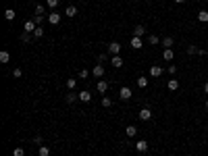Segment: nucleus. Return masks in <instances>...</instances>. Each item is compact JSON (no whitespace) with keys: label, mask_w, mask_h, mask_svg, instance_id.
I'll return each mask as SVG.
<instances>
[{"label":"nucleus","mask_w":208,"mask_h":156,"mask_svg":"<svg viewBox=\"0 0 208 156\" xmlns=\"http://www.w3.org/2000/svg\"><path fill=\"white\" fill-rule=\"evenodd\" d=\"M35 27H38V25H35V21H34V19H27V21H25V25H23L25 34H34Z\"/></svg>","instance_id":"f257e3e1"},{"label":"nucleus","mask_w":208,"mask_h":156,"mask_svg":"<svg viewBox=\"0 0 208 156\" xmlns=\"http://www.w3.org/2000/svg\"><path fill=\"white\" fill-rule=\"evenodd\" d=\"M139 119H142V121H150V119H152V110L148 108V106H146V108H142L139 110Z\"/></svg>","instance_id":"f03ea898"},{"label":"nucleus","mask_w":208,"mask_h":156,"mask_svg":"<svg viewBox=\"0 0 208 156\" xmlns=\"http://www.w3.org/2000/svg\"><path fill=\"white\" fill-rule=\"evenodd\" d=\"M108 52H111L112 56H117L119 52H121V44H119V42H111V44H108Z\"/></svg>","instance_id":"7ed1b4c3"},{"label":"nucleus","mask_w":208,"mask_h":156,"mask_svg":"<svg viewBox=\"0 0 208 156\" xmlns=\"http://www.w3.org/2000/svg\"><path fill=\"white\" fill-rule=\"evenodd\" d=\"M119 96H121V100H129V98H131L133 96V92L129 88H127V85H125V88H121V92H119Z\"/></svg>","instance_id":"20e7f679"},{"label":"nucleus","mask_w":208,"mask_h":156,"mask_svg":"<svg viewBox=\"0 0 208 156\" xmlns=\"http://www.w3.org/2000/svg\"><path fill=\"white\" fill-rule=\"evenodd\" d=\"M111 65H112V67H115V69H119V67H123V58H121V56H112V58H111Z\"/></svg>","instance_id":"39448f33"},{"label":"nucleus","mask_w":208,"mask_h":156,"mask_svg":"<svg viewBox=\"0 0 208 156\" xmlns=\"http://www.w3.org/2000/svg\"><path fill=\"white\" fill-rule=\"evenodd\" d=\"M79 100H81V102H90L92 100V94L88 92V89H81V92H79Z\"/></svg>","instance_id":"423d86ee"},{"label":"nucleus","mask_w":208,"mask_h":156,"mask_svg":"<svg viewBox=\"0 0 208 156\" xmlns=\"http://www.w3.org/2000/svg\"><path fill=\"white\" fill-rule=\"evenodd\" d=\"M144 34H146V27H144V25H135V27H133V35H135V38H142Z\"/></svg>","instance_id":"0eeeda50"},{"label":"nucleus","mask_w":208,"mask_h":156,"mask_svg":"<svg viewBox=\"0 0 208 156\" xmlns=\"http://www.w3.org/2000/svg\"><path fill=\"white\" fill-rule=\"evenodd\" d=\"M142 46H144V42H142V38H135V35H133V38H131V48L139 50Z\"/></svg>","instance_id":"6e6552de"},{"label":"nucleus","mask_w":208,"mask_h":156,"mask_svg":"<svg viewBox=\"0 0 208 156\" xmlns=\"http://www.w3.org/2000/svg\"><path fill=\"white\" fill-rule=\"evenodd\" d=\"M96 89L100 92V94H104V92L108 89V81H104V79H102V81H98L96 83Z\"/></svg>","instance_id":"1a4fd4ad"},{"label":"nucleus","mask_w":208,"mask_h":156,"mask_svg":"<svg viewBox=\"0 0 208 156\" xmlns=\"http://www.w3.org/2000/svg\"><path fill=\"white\" fill-rule=\"evenodd\" d=\"M135 150H138V152H146V150H148V142H146V140H139V142L135 144Z\"/></svg>","instance_id":"9d476101"},{"label":"nucleus","mask_w":208,"mask_h":156,"mask_svg":"<svg viewBox=\"0 0 208 156\" xmlns=\"http://www.w3.org/2000/svg\"><path fill=\"white\" fill-rule=\"evenodd\" d=\"M187 54H206V50H200L196 46H187Z\"/></svg>","instance_id":"9b49d317"},{"label":"nucleus","mask_w":208,"mask_h":156,"mask_svg":"<svg viewBox=\"0 0 208 156\" xmlns=\"http://www.w3.org/2000/svg\"><path fill=\"white\" fill-rule=\"evenodd\" d=\"M48 21H50V25H56V23L61 21V13H50Z\"/></svg>","instance_id":"f8f14e48"},{"label":"nucleus","mask_w":208,"mask_h":156,"mask_svg":"<svg viewBox=\"0 0 208 156\" xmlns=\"http://www.w3.org/2000/svg\"><path fill=\"white\" fill-rule=\"evenodd\" d=\"M92 73H94V77H102L104 75V67L102 65H96V67L92 69Z\"/></svg>","instance_id":"ddd939ff"},{"label":"nucleus","mask_w":208,"mask_h":156,"mask_svg":"<svg viewBox=\"0 0 208 156\" xmlns=\"http://www.w3.org/2000/svg\"><path fill=\"white\" fill-rule=\"evenodd\" d=\"M65 15H67V17H75V15H77V7H73V4L67 7V8H65Z\"/></svg>","instance_id":"4468645a"},{"label":"nucleus","mask_w":208,"mask_h":156,"mask_svg":"<svg viewBox=\"0 0 208 156\" xmlns=\"http://www.w3.org/2000/svg\"><path fill=\"white\" fill-rule=\"evenodd\" d=\"M173 50H171V48H165V52H162V58H165V61H173Z\"/></svg>","instance_id":"2eb2a0df"},{"label":"nucleus","mask_w":208,"mask_h":156,"mask_svg":"<svg viewBox=\"0 0 208 156\" xmlns=\"http://www.w3.org/2000/svg\"><path fill=\"white\" fill-rule=\"evenodd\" d=\"M150 75H152V77H160V75H162V67H158V65L152 67L150 69Z\"/></svg>","instance_id":"dca6fc26"},{"label":"nucleus","mask_w":208,"mask_h":156,"mask_svg":"<svg viewBox=\"0 0 208 156\" xmlns=\"http://www.w3.org/2000/svg\"><path fill=\"white\" fill-rule=\"evenodd\" d=\"M125 133H127V137H135V133H138V127H133V125H129V127L125 129Z\"/></svg>","instance_id":"f3484780"},{"label":"nucleus","mask_w":208,"mask_h":156,"mask_svg":"<svg viewBox=\"0 0 208 156\" xmlns=\"http://www.w3.org/2000/svg\"><path fill=\"white\" fill-rule=\"evenodd\" d=\"M198 21L206 23V21H208V11H200V13H198Z\"/></svg>","instance_id":"a211bd4d"},{"label":"nucleus","mask_w":208,"mask_h":156,"mask_svg":"<svg viewBox=\"0 0 208 156\" xmlns=\"http://www.w3.org/2000/svg\"><path fill=\"white\" fill-rule=\"evenodd\" d=\"M158 42H160V40H158V35H154V34H152V35H148V44H150V46H156Z\"/></svg>","instance_id":"6ab92c4d"},{"label":"nucleus","mask_w":208,"mask_h":156,"mask_svg":"<svg viewBox=\"0 0 208 156\" xmlns=\"http://www.w3.org/2000/svg\"><path fill=\"white\" fill-rule=\"evenodd\" d=\"M11 61V54H8L7 50H2V52H0V62H8Z\"/></svg>","instance_id":"aec40b11"},{"label":"nucleus","mask_w":208,"mask_h":156,"mask_svg":"<svg viewBox=\"0 0 208 156\" xmlns=\"http://www.w3.org/2000/svg\"><path fill=\"white\" fill-rule=\"evenodd\" d=\"M15 15H17V13H15L13 8H7V11H4V17H7L8 21H13V19H15Z\"/></svg>","instance_id":"412c9836"},{"label":"nucleus","mask_w":208,"mask_h":156,"mask_svg":"<svg viewBox=\"0 0 208 156\" xmlns=\"http://www.w3.org/2000/svg\"><path fill=\"white\" fill-rule=\"evenodd\" d=\"M77 98H79V94H75V92H69V94H67V102H69V104L71 102H75Z\"/></svg>","instance_id":"4be33fe9"},{"label":"nucleus","mask_w":208,"mask_h":156,"mask_svg":"<svg viewBox=\"0 0 208 156\" xmlns=\"http://www.w3.org/2000/svg\"><path fill=\"white\" fill-rule=\"evenodd\" d=\"M169 89H179V81H177V79H171V81H169Z\"/></svg>","instance_id":"5701e85b"},{"label":"nucleus","mask_w":208,"mask_h":156,"mask_svg":"<svg viewBox=\"0 0 208 156\" xmlns=\"http://www.w3.org/2000/svg\"><path fill=\"white\" fill-rule=\"evenodd\" d=\"M40 156H50V148L48 146H40Z\"/></svg>","instance_id":"b1692460"},{"label":"nucleus","mask_w":208,"mask_h":156,"mask_svg":"<svg viewBox=\"0 0 208 156\" xmlns=\"http://www.w3.org/2000/svg\"><path fill=\"white\" fill-rule=\"evenodd\" d=\"M162 46L171 48V46H173V38H162Z\"/></svg>","instance_id":"393cba45"},{"label":"nucleus","mask_w":208,"mask_h":156,"mask_svg":"<svg viewBox=\"0 0 208 156\" xmlns=\"http://www.w3.org/2000/svg\"><path fill=\"white\" fill-rule=\"evenodd\" d=\"M148 85V79L146 77H138V88H146Z\"/></svg>","instance_id":"a878e982"},{"label":"nucleus","mask_w":208,"mask_h":156,"mask_svg":"<svg viewBox=\"0 0 208 156\" xmlns=\"http://www.w3.org/2000/svg\"><path fill=\"white\" fill-rule=\"evenodd\" d=\"M34 35H35V38H42V35H44V27H42V25H38V27H35V31H34Z\"/></svg>","instance_id":"bb28decb"},{"label":"nucleus","mask_w":208,"mask_h":156,"mask_svg":"<svg viewBox=\"0 0 208 156\" xmlns=\"http://www.w3.org/2000/svg\"><path fill=\"white\" fill-rule=\"evenodd\" d=\"M13 156H25V150H23V148H15L13 150Z\"/></svg>","instance_id":"cd10ccee"},{"label":"nucleus","mask_w":208,"mask_h":156,"mask_svg":"<svg viewBox=\"0 0 208 156\" xmlns=\"http://www.w3.org/2000/svg\"><path fill=\"white\" fill-rule=\"evenodd\" d=\"M46 4H48L50 8H56L58 7V0H46Z\"/></svg>","instance_id":"c85d7f7f"},{"label":"nucleus","mask_w":208,"mask_h":156,"mask_svg":"<svg viewBox=\"0 0 208 156\" xmlns=\"http://www.w3.org/2000/svg\"><path fill=\"white\" fill-rule=\"evenodd\" d=\"M34 21H35V25H42V21H44V15H35Z\"/></svg>","instance_id":"c756f323"},{"label":"nucleus","mask_w":208,"mask_h":156,"mask_svg":"<svg viewBox=\"0 0 208 156\" xmlns=\"http://www.w3.org/2000/svg\"><path fill=\"white\" fill-rule=\"evenodd\" d=\"M111 104H112V102H111V98H102V106H104V108H108Z\"/></svg>","instance_id":"7c9ffc66"},{"label":"nucleus","mask_w":208,"mask_h":156,"mask_svg":"<svg viewBox=\"0 0 208 156\" xmlns=\"http://www.w3.org/2000/svg\"><path fill=\"white\" fill-rule=\"evenodd\" d=\"M75 79H67V88H69V89H73V88H75Z\"/></svg>","instance_id":"2f4dec72"},{"label":"nucleus","mask_w":208,"mask_h":156,"mask_svg":"<svg viewBox=\"0 0 208 156\" xmlns=\"http://www.w3.org/2000/svg\"><path fill=\"white\" fill-rule=\"evenodd\" d=\"M88 75H90V73H88V71H85V69H81V71H79V79H85V77H88Z\"/></svg>","instance_id":"473e14b6"},{"label":"nucleus","mask_w":208,"mask_h":156,"mask_svg":"<svg viewBox=\"0 0 208 156\" xmlns=\"http://www.w3.org/2000/svg\"><path fill=\"white\" fill-rule=\"evenodd\" d=\"M35 15H44V7H42V4L35 7Z\"/></svg>","instance_id":"72a5a7b5"},{"label":"nucleus","mask_w":208,"mask_h":156,"mask_svg":"<svg viewBox=\"0 0 208 156\" xmlns=\"http://www.w3.org/2000/svg\"><path fill=\"white\" fill-rule=\"evenodd\" d=\"M106 58H108V54H98V61H100V62H104Z\"/></svg>","instance_id":"f704fd0d"},{"label":"nucleus","mask_w":208,"mask_h":156,"mask_svg":"<svg viewBox=\"0 0 208 156\" xmlns=\"http://www.w3.org/2000/svg\"><path fill=\"white\" fill-rule=\"evenodd\" d=\"M169 73L175 75V73H177V67H175V65H171V67H169Z\"/></svg>","instance_id":"c9c22d12"},{"label":"nucleus","mask_w":208,"mask_h":156,"mask_svg":"<svg viewBox=\"0 0 208 156\" xmlns=\"http://www.w3.org/2000/svg\"><path fill=\"white\" fill-rule=\"evenodd\" d=\"M13 75H15V77H21L23 73H21V69H13Z\"/></svg>","instance_id":"e433bc0d"},{"label":"nucleus","mask_w":208,"mask_h":156,"mask_svg":"<svg viewBox=\"0 0 208 156\" xmlns=\"http://www.w3.org/2000/svg\"><path fill=\"white\" fill-rule=\"evenodd\" d=\"M204 92H206V94H208V83H206V85H204Z\"/></svg>","instance_id":"4c0bfd02"},{"label":"nucleus","mask_w":208,"mask_h":156,"mask_svg":"<svg viewBox=\"0 0 208 156\" xmlns=\"http://www.w3.org/2000/svg\"><path fill=\"white\" fill-rule=\"evenodd\" d=\"M175 2H177V4H181V2H185V0H175Z\"/></svg>","instance_id":"58836bf2"}]
</instances>
